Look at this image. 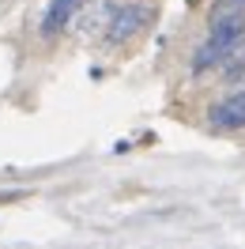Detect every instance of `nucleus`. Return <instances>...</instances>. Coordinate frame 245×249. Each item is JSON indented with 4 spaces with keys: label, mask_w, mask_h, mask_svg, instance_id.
Here are the masks:
<instances>
[{
    "label": "nucleus",
    "mask_w": 245,
    "mask_h": 249,
    "mask_svg": "<svg viewBox=\"0 0 245 249\" xmlns=\"http://www.w3.org/2000/svg\"><path fill=\"white\" fill-rule=\"evenodd\" d=\"M242 38H245V8H230L227 16L215 19V27L208 31L204 46L196 49L192 72L200 76V72H211L215 64H227V57L242 46Z\"/></svg>",
    "instance_id": "nucleus-1"
},
{
    "label": "nucleus",
    "mask_w": 245,
    "mask_h": 249,
    "mask_svg": "<svg viewBox=\"0 0 245 249\" xmlns=\"http://www.w3.org/2000/svg\"><path fill=\"white\" fill-rule=\"evenodd\" d=\"M227 8H245V0H223Z\"/></svg>",
    "instance_id": "nucleus-5"
},
{
    "label": "nucleus",
    "mask_w": 245,
    "mask_h": 249,
    "mask_svg": "<svg viewBox=\"0 0 245 249\" xmlns=\"http://www.w3.org/2000/svg\"><path fill=\"white\" fill-rule=\"evenodd\" d=\"M79 4H83V0H49V12H46V19H42V34L64 31V23L79 12Z\"/></svg>",
    "instance_id": "nucleus-4"
},
{
    "label": "nucleus",
    "mask_w": 245,
    "mask_h": 249,
    "mask_svg": "<svg viewBox=\"0 0 245 249\" xmlns=\"http://www.w3.org/2000/svg\"><path fill=\"white\" fill-rule=\"evenodd\" d=\"M147 27V4H121L109 12V23H106V38L113 46H121L128 38H136L140 31Z\"/></svg>",
    "instance_id": "nucleus-2"
},
{
    "label": "nucleus",
    "mask_w": 245,
    "mask_h": 249,
    "mask_svg": "<svg viewBox=\"0 0 245 249\" xmlns=\"http://www.w3.org/2000/svg\"><path fill=\"white\" fill-rule=\"evenodd\" d=\"M211 124L215 128H245V91L219 98L211 106Z\"/></svg>",
    "instance_id": "nucleus-3"
}]
</instances>
